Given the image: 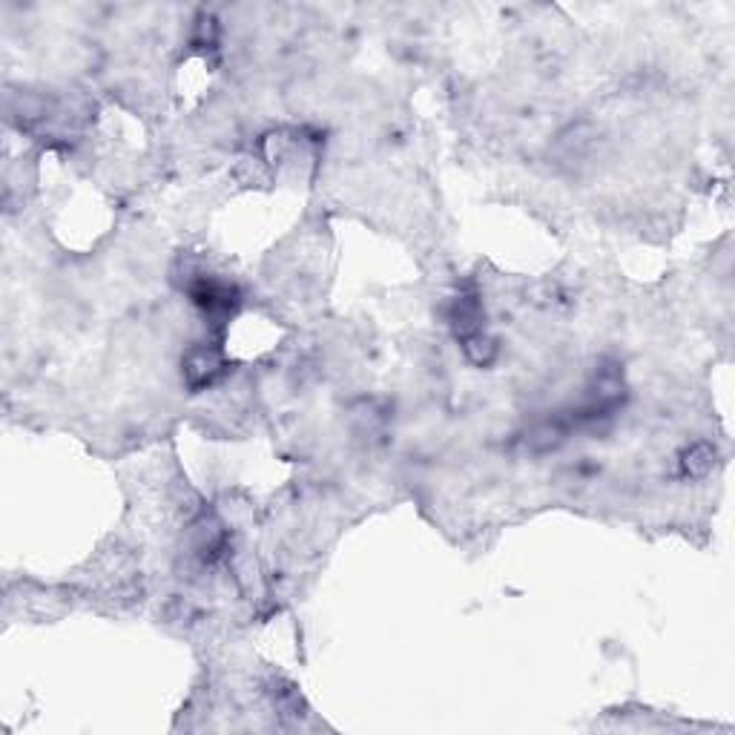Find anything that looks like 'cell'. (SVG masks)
Instances as JSON below:
<instances>
[{"label": "cell", "instance_id": "obj_4", "mask_svg": "<svg viewBox=\"0 0 735 735\" xmlns=\"http://www.w3.org/2000/svg\"><path fill=\"white\" fill-rule=\"evenodd\" d=\"M463 351L468 356V362H475L477 368H485L497 360V342L492 336H485L483 331L480 333H471L463 339Z\"/></svg>", "mask_w": 735, "mask_h": 735}, {"label": "cell", "instance_id": "obj_3", "mask_svg": "<svg viewBox=\"0 0 735 735\" xmlns=\"http://www.w3.org/2000/svg\"><path fill=\"white\" fill-rule=\"evenodd\" d=\"M681 468H684V475L692 477V480H704L712 475V468H715V448L709 443H695L684 451V457H681Z\"/></svg>", "mask_w": 735, "mask_h": 735}, {"label": "cell", "instance_id": "obj_2", "mask_svg": "<svg viewBox=\"0 0 735 735\" xmlns=\"http://www.w3.org/2000/svg\"><path fill=\"white\" fill-rule=\"evenodd\" d=\"M563 440H567V423H563V420H543L529 431L526 445H529L535 454H549V451H555Z\"/></svg>", "mask_w": 735, "mask_h": 735}, {"label": "cell", "instance_id": "obj_1", "mask_svg": "<svg viewBox=\"0 0 735 735\" xmlns=\"http://www.w3.org/2000/svg\"><path fill=\"white\" fill-rule=\"evenodd\" d=\"M181 371H184V383L190 385L193 391H201L207 385H213L219 376L224 373V362H221V353L219 348L213 345H196L187 351L184 362H181Z\"/></svg>", "mask_w": 735, "mask_h": 735}]
</instances>
